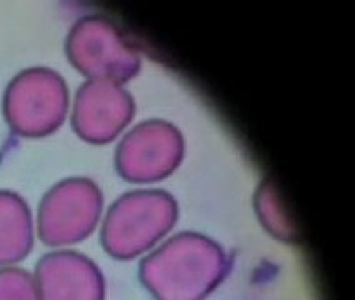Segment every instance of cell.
<instances>
[{"instance_id": "4", "label": "cell", "mask_w": 355, "mask_h": 300, "mask_svg": "<svg viewBox=\"0 0 355 300\" xmlns=\"http://www.w3.org/2000/svg\"><path fill=\"white\" fill-rule=\"evenodd\" d=\"M146 197L128 198L115 206L105 222L103 240L119 258H130L146 249L160 229L157 211Z\"/></svg>"}, {"instance_id": "5", "label": "cell", "mask_w": 355, "mask_h": 300, "mask_svg": "<svg viewBox=\"0 0 355 300\" xmlns=\"http://www.w3.org/2000/svg\"><path fill=\"white\" fill-rule=\"evenodd\" d=\"M35 233V220L26 199L0 189V268L24 261L34 247Z\"/></svg>"}, {"instance_id": "8", "label": "cell", "mask_w": 355, "mask_h": 300, "mask_svg": "<svg viewBox=\"0 0 355 300\" xmlns=\"http://www.w3.org/2000/svg\"><path fill=\"white\" fill-rule=\"evenodd\" d=\"M0 300H39L33 273L17 265L0 268Z\"/></svg>"}, {"instance_id": "3", "label": "cell", "mask_w": 355, "mask_h": 300, "mask_svg": "<svg viewBox=\"0 0 355 300\" xmlns=\"http://www.w3.org/2000/svg\"><path fill=\"white\" fill-rule=\"evenodd\" d=\"M39 300H104V281L85 256L67 249L51 250L34 269Z\"/></svg>"}, {"instance_id": "6", "label": "cell", "mask_w": 355, "mask_h": 300, "mask_svg": "<svg viewBox=\"0 0 355 300\" xmlns=\"http://www.w3.org/2000/svg\"><path fill=\"white\" fill-rule=\"evenodd\" d=\"M104 87H87L76 99L74 125L87 138H104L121 128L127 115L123 96Z\"/></svg>"}, {"instance_id": "2", "label": "cell", "mask_w": 355, "mask_h": 300, "mask_svg": "<svg viewBox=\"0 0 355 300\" xmlns=\"http://www.w3.org/2000/svg\"><path fill=\"white\" fill-rule=\"evenodd\" d=\"M99 209V198L89 184L63 180L40 200L35 231L42 243L62 249L80 242L94 229Z\"/></svg>"}, {"instance_id": "7", "label": "cell", "mask_w": 355, "mask_h": 300, "mask_svg": "<svg viewBox=\"0 0 355 300\" xmlns=\"http://www.w3.org/2000/svg\"><path fill=\"white\" fill-rule=\"evenodd\" d=\"M115 40L116 39L113 38L110 33L107 37V33L101 32V26L84 21L73 28L67 40V51L71 62L85 71L121 74L110 60L113 58L116 62L115 59L123 51L121 45L116 44Z\"/></svg>"}, {"instance_id": "1", "label": "cell", "mask_w": 355, "mask_h": 300, "mask_svg": "<svg viewBox=\"0 0 355 300\" xmlns=\"http://www.w3.org/2000/svg\"><path fill=\"white\" fill-rule=\"evenodd\" d=\"M68 109L63 78L49 68H29L8 84L3 113L9 128L24 138H44L59 129Z\"/></svg>"}]
</instances>
